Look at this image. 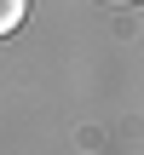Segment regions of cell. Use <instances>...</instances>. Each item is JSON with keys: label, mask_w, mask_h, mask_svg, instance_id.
I'll return each instance as SVG.
<instances>
[{"label": "cell", "mask_w": 144, "mask_h": 155, "mask_svg": "<svg viewBox=\"0 0 144 155\" xmlns=\"http://www.w3.org/2000/svg\"><path fill=\"white\" fill-rule=\"evenodd\" d=\"M23 17H29V0H0V40H6Z\"/></svg>", "instance_id": "cell-1"}, {"label": "cell", "mask_w": 144, "mask_h": 155, "mask_svg": "<svg viewBox=\"0 0 144 155\" xmlns=\"http://www.w3.org/2000/svg\"><path fill=\"white\" fill-rule=\"evenodd\" d=\"M110 6H133V0H110Z\"/></svg>", "instance_id": "cell-2"}]
</instances>
